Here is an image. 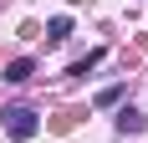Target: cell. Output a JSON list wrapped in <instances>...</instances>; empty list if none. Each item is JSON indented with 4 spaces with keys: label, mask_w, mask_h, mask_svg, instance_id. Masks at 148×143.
I'll list each match as a JSON object with an SVG mask.
<instances>
[{
    "label": "cell",
    "mask_w": 148,
    "mask_h": 143,
    "mask_svg": "<svg viewBox=\"0 0 148 143\" xmlns=\"http://www.w3.org/2000/svg\"><path fill=\"white\" fill-rule=\"evenodd\" d=\"M118 97H123V87H102V92H97V107H112Z\"/></svg>",
    "instance_id": "8992f818"
},
{
    "label": "cell",
    "mask_w": 148,
    "mask_h": 143,
    "mask_svg": "<svg viewBox=\"0 0 148 143\" xmlns=\"http://www.w3.org/2000/svg\"><path fill=\"white\" fill-rule=\"evenodd\" d=\"M148 123H143V113H138V107H123L118 113V133H143Z\"/></svg>",
    "instance_id": "3957f363"
},
{
    "label": "cell",
    "mask_w": 148,
    "mask_h": 143,
    "mask_svg": "<svg viewBox=\"0 0 148 143\" xmlns=\"http://www.w3.org/2000/svg\"><path fill=\"white\" fill-rule=\"evenodd\" d=\"M31 72H36V61H31V56H15V61H5V82L21 87V82H31Z\"/></svg>",
    "instance_id": "7a4b0ae2"
},
{
    "label": "cell",
    "mask_w": 148,
    "mask_h": 143,
    "mask_svg": "<svg viewBox=\"0 0 148 143\" xmlns=\"http://www.w3.org/2000/svg\"><path fill=\"white\" fill-rule=\"evenodd\" d=\"M97 61H102V51H87L82 61H72V72H66V82H82V77H87V72L97 67Z\"/></svg>",
    "instance_id": "277c9868"
},
{
    "label": "cell",
    "mask_w": 148,
    "mask_h": 143,
    "mask_svg": "<svg viewBox=\"0 0 148 143\" xmlns=\"http://www.w3.org/2000/svg\"><path fill=\"white\" fill-rule=\"evenodd\" d=\"M46 36H51V41H66V36H72V15H51V21H46Z\"/></svg>",
    "instance_id": "5b68a950"
},
{
    "label": "cell",
    "mask_w": 148,
    "mask_h": 143,
    "mask_svg": "<svg viewBox=\"0 0 148 143\" xmlns=\"http://www.w3.org/2000/svg\"><path fill=\"white\" fill-rule=\"evenodd\" d=\"M0 123H5V133H10L15 143L36 138V128H41V118L31 113V107H5V113H0Z\"/></svg>",
    "instance_id": "6da1fadb"
}]
</instances>
